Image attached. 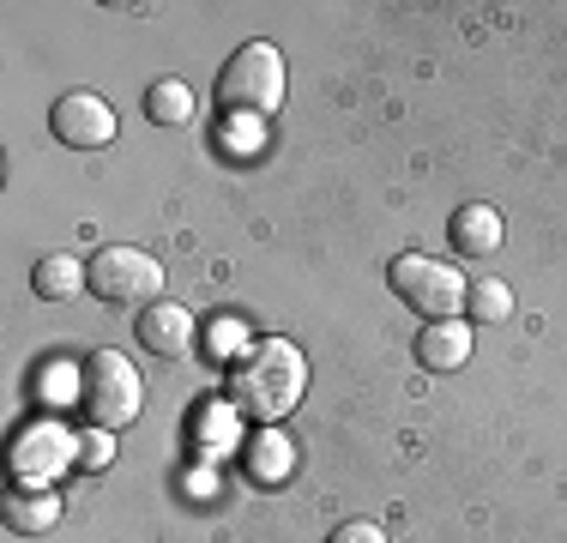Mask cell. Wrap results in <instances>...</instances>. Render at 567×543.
<instances>
[{
    "mask_svg": "<svg viewBox=\"0 0 567 543\" xmlns=\"http://www.w3.org/2000/svg\"><path fill=\"white\" fill-rule=\"evenodd\" d=\"M447 236H453V254H471V260H483V254L502 248L507 224H502V212H495V206H458L453 224H447Z\"/></svg>",
    "mask_w": 567,
    "mask_h": 543,
    "instance_id": "30bf717a",
    "label": "cell"
},
{
    "mask_svg": "<svg viewBox=\"0 0 567 543\" xmlns=\"http://www.w3.org/2000/svg\"><path fill=\"white\" fill-rule=\"evenodd\" d=\"M0 520H7V532H19V537H43V532L61 525V495L55 489L12 483L7 495H0Z\"/></svg>",
    "mask_w": 567,
    "mask_h": 543,
    "instance_id": "ba28073f",
    "label": "cell"
},
{
    "mask_svg": "<svg viewBox=\"0 0 567 543\" xmlns=\"http://www.w3.org/2000/svg\"><path fill=\"white\" fill-rule=\"evenodd\" d=\"M79 411H85L91 429H127L133 417H140L145 404V380L133 375V362L121 357V350H85V362H79Z\"/></svg>",
    "mask_w": 567,
    "mask_h": 543,
    "instance_id": "7a4b0ae2",
    "label": "cell"
},
{
    "mask_svg": "<svg viewBox=\"0 0 567 543\" xmlns=\"http://www.w3.org/2000/svg\"><path fill=\"white\" fill-rule=\"evenodd\" d=\"M49 127H55V140L73 145V152H97V145L115 140V109L103 98H91V91H66V98L49 109Z\"/></svg>",
    "mask_w": 567,
    "mask_h": 543,
    "instance_id": "8992f818",
    "label": "cell"
},
{
    "mask_svg": "<svg viewBox=\"0 0 567 543\" xmlns=\"http://www.w3.org/2000/svg\"><path fill=\"white\" fill-rule=\"evenodd\" d=\"M115 459V447H110V429H91L85 441H79V465H91V471H103Z\"/></svg>",
    "mask_w": 567,
    "mask_h": 543,
    "instance_id": "9a60e30c",
    "label": "cell"
},
{
    "mask_svg": "<svg viewBox=\"0 0 567 543\" xmlns=\"http://www.w3.org/2000/svg\"><path fill=\"white\" fill-rule=\"evenodd\" d=\"M302 387H308V362L290 338H260V345L236 350V362H229V411L260 429L290 417L302 404Z\"/></svg>",
    "mask_w": 567,
    "mask_h": 543,
    "instance_id": "6da1fadb",
    "label": "cell"
},
{
    "mask_svg": "<svg viewBox=\"0 0 567 543\" xmlns=\"http://www.w3.org/2000/svg\"><path fill=\"white\" fill-rule=\"evenodd\" d=\"M327 543H386V532H381L374 520H344V525H339V532H332Z\"/></svg>",
    "mask_w": 567,
    "mask_h": 543,
    "instance_id": "2e32d148",
    "label": "cell"
},
{
    "mask_svg": "<svg viewBox=\"0 0 567 543\" xmlns=\"http://www.w3.org/2000/svg\"><path fill=\"white\" fill-rule=\"evenodd\" d=\"M386 284L404 308H416L423 320H458L465 315V278L447 260H429V254H399L386 266Z\"/></svg>",
    "mask_w": 567,
    "mask_h": 543,
    "instance_id": "277c9868",
    "label": "cell"
},
{
    "mask_svg": "<svg viewBox=\"0 0 567 543\" xmlns=\"http://www.w3.org/2000/svg\"><path fill=\"white\" fill-rule=\"evenodd\" d=\"M218 109L224 115H272L284 109V54L272 43H241L218 73Z\"/></svg>",
    "mask_w": 567,
    "mask_h": 543,
    "instance_id": "3957f363",
    "label": "cell"
},
{
    "mask_svg": "<svg viewBox=\"0 0 567 543\" xmlns=\"http://www.w3.org/2000/svg\"><path fill=\"white\" fill-rule=\"evenodd\" d=\"M31 290L43 296V303H73V296L85 290V266H79L73 254H43V260L31 266Z\"/></svg>",
    "mask_w": 567,
    "mask_h": 543,
    "instance_id": "8fae6325",
    "label": "cell"
},
{
    "mask_svg": "<svg viewBox=\"0 0 567 543\" xmlns=\"http://www.w3.org/2000/svg\"><path fill=\"white\" fill-rule=\"evenodd\" d=\"M85 290L97 303L133 308V303H157L164 296V266L140 248H97L85 260Z\"/></svg>",
    "mask_w": 567,
    "mask_h": 543,
    "instance_id": "5b68a950",
    "label": "cell"
},
{
    "mask_svg": "<svg viewBox=\"0 0 567 543\" xmlns=\"http://www.w3.org/2000/svg\"><path fill=\"white\" fill-rule=\"evenodd\" d=\"M133 332H140V345L152 350V357H187V350H194V315H187L182 303H145L140 320H133Z\"/></svg>",
    "mask_w": 567,
    "mask_h": 543,
    "instance_id": "52a82bcc",
    "label": "cell"
},
{
    "mask_svg": "<svg viewBox=\"0 0 567 543\" xmlns=\"http://www.w3.org/2000/svg\"><path fill=\"white\" fill-rule=\"evenodd\" d=\"M290 465H296V453H290V441L284 434H254L248 441V478L254 483H272V478H290Z\"/></svg>",
    "mask_w": 567,
    "mask_h": 543,
    "instance_id": "7c38bea8",
    "label": "cell"
},
{
    "mask_svg": "<svg viewBox=\"0 0 567 543\" xmlns=\"http://www.w3.org/2000/svg\"><path fill=\"white\" fill-rule=\"evenodd\" d=\"M416 362L435 369V375L465 369V362H471V326L465 320H429L423 338H416Z\"/></svg>",
    "mask_w": 567,
    "mask_h": 543,
    "instance_id": "9c48e42d",
    "label": "cell"
},
{
    "mask_svg": "<svg viewBox=\"0 0 567 543\" xmlns=\"http://www.w3.org/2000/svg\"><path fill=\"white\" fill-rule=\"evenodd\" d=\"M145 115H152L157 127H182V121H194V91H187L182 79H157V85L145 91Z\"/></svg>",
    "mask_w": 567,
    "mask_h": 543,
    "instance_id": "4fadbf2b",
    "label": "cell"
},
{
    "mask_svg": "<svg viewBox=\"0 0 567 543\" xmlns=\"http://www.w3.org/2000/svg\"><path fill=\"white\" fill-rule=\"evenodd\" d=\"M465 308H471V320H507L513 315V290L502 278H483V284L465 290Z\"/></svg>",
    "mask_w": 567,
    "mask_h": 543,
    "instance_id": "5bb4252c",
    "label": "cell"
}]
</instances>
